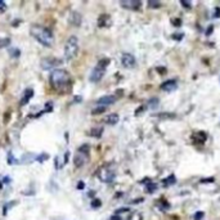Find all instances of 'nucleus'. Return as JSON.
<instances>
[{
  "label": "nucleus",
  "mask_w": 220,
  "mask_h": 220,
  "mask_svg": "<svg viewBox=\"0 0 220 220\" xmlns=\"http://www.w3.org/2000/svg\"><path fill=\"white\" fill-rule=\"evenodd\" d=\"M30 34L35 40H37L41 45H44L46 48H50L54 44V35H53V32L49 29L44 27V26L34 25L30 29Z\"/></svg>",
  "instance_id": "obj_1"
},
{
  "label": "nucleus",
  "mask_w": 220,
  "mask_h": 220,
  "mask_svg": "<svg viewBox=\"0 0 220 220\" xmlns=\"http://www.w3.org/2000/svg\"><path fill=\"white\" fill-rule=\"evenodd\" d=\"M50 85L56 90H63L71 84V76L66 69H53L50 73Z\"/></svg>",
  "instance_id": "obj_2"
},
{
  "label": "nucleus",
  "mask_w": 220,
  "mask_h": 220,
  "mask_svg": "<svg viewBox=\"0 0 220 220\" xmlns=\"http://www.w3.org/2000/svg\"><path fill=\"white\" fill-rule=\"evenodd\" d=\"M79 53V40L76 36H69L64 44V59L72 61Z\"/></svg>",
  "instance_id": "obj_3"
},
{
  "label": "nucleus",
  "mask_w": 220,
  "mask_h": 220,
  "mask_svg": "<svg viewBox=\"0 0 220 220\" xmlns=\"http://www.w3.org/2000/svg\"><path fill=\"white\" fill-rule=\"evenodd\" d=\"M110 64V59L108 58H103V59H100L98 63H96V66L92 69V72H90V77L89 80L92 83H99L102 79H103L104 73H106V68L107 66Z\"/></svg>",
  "instance_id": "obj_4"
},
{
  "label": "nucleus",
  "mask_w": 220,
  "mask_h": 220,
  "mask_svg": "<svg viewBox=\"0 0 220 220\" xmlns=\"http://www.w3.org/2000/svg\"><path fill=\"white\" fill-rule=\"evenodd\" d=\"M88 160H89V148H88V146L80 147V149L75 153V156H73L75 166H76V168H83V166L88 162Z\"/></svg>",
  "instance_id": "obj_5"
},
{
  "label": "nucleus",
  "mask_w": 220,
  "mask_h": 220,
  "mask_svg": "<svg viewBox=\"0 0 220 220\" xmlns=\"http://www.w3.org/2000/svg\"><path fill=\"white\" fill-rule=\"evenodd\" d=\"M61 63H62V59H58V58H54V57H48L40 62V66L42 69H52L56 66H59Z\"/></svg>",
  "instance_id": "obj_6"
},
{
  "label": "nucleus",
  "mask_w": 220,
  "mask_h": 220,
  "mask_svg": "<svg viewBox=\"0 0 220 220\" xmlns=\"http://www.w3.org/2000/svg\"><path fill=\"white\" fill-rule=\"evenodd\" d=\"M98 176H99L100 181H104V183H112L115 180V173L111 169L102 168L98 173Z\"/></svg>",
  "instance_id": "obj_7"
},
{
  "label": "nucleus",
  "mask_w": 220,
  "mask_h": 220,
  "mask_svg": "<svg viewBox=\"0 0 220 220\" xmlns=\"http://www.w3.org/2000/svg\"><path fill=\"white\" fill-rule=\"evenodd\" d=\"M121 63L124 67L131 68V67L135 66V58H134V56L130 54V53H124L121 57Z\"/></svg>",
  "instance_id": "obj_8"
},
{
  "label": "nucleus",
  "mask_w": 220,
  "mask_h": 220,
  "mask_svg": "<svg viewBox=\"0 0 220 220\" xmlns=\"http://www.w3.org/2000/svg\"><path fill=\"white\" fill-rule=\"evenodd\" d=\"M116 102V96L113 95H104V96H100V98L96 100V103L99 106H110V104H113Z\"/></svg>",
  "instance_id": "obj_9"
},
{
  "label": "nucleus",
  "mask_w": 220,
  "mask_h": 220,
  "mask_svg": "<svg viewBox=\"0 0 220 220\" xmlns=\"http://www.w3.org/2000/svg\"><path fill=\"white\" fill-rule=\"evenodd\" d=\"M176 88H178V84H176L175 80H168V81L161 84V89L164 92H174Z\"/></svg>",
  "instance_id": "obj_10"
},
{
  "label": "nucleus",
  "mask_w": 220,
  "mask_h": 220,
  "mask_svg": "<svg viewBox=\"0 0 220 220\" xmlns=\"http://www.w3.org/2000/svg\"><path fill=\"white\" fill-rule=\"evenodd\" d=\"M32 95H34V90H32L31 88H29V89H26L25 92H23V94H22V96H21V100H19V104L21 106H25V104H27L31 100V98H32Z\"/></svg>",
  "instance_id": "obj_11"
},
{
  "label": "nucleus",
  "mask_w": 220,
  "mask_h": 220,
  "mask_svg": "<svg viewBox=\"0 0 220 220\" xmlns=\"http://www.w3.org/2000/svg\"><path fill=\"white\" fill-rule=\"evenodd\" d=\"M121 7L127 8V9H139L140 8L142 3L138 2V0H125V2H121Z\"/></svg>",
  "instance_id": "obj_12"
},
{
  "label": "nucleus",
  "mask_w": 220,
  "mask_h": 220,
  "mask_svg": "<svg viewBox=\"0 0 220 220\" xmlns=\"http://www.w3.org/2000/svg\"><path fill=\"white\" fill-rule=\"evenodd\" d=\"M106 122L108 125H116L119 122V115L117 113H111L106 117Z\"/></svg>",
  "instance_id": "obj_13"
},
{
  "label": "nucleus",
  "mask_w": 220,
  "mask_h": 220,
  "mask_svg": "<svg viewBox=\"0 0 220 220\" xmlns=\"http://www.w3.org/2000/svg\"><path fill=\"white\" fill-rule=\"evenodd\" d=\"M176 183V178H175V175H170V176H168L165 180H164V184H165V187H169V185H173V184H175Z\"/></svg>",
  "instance_id": "obj_14"
},
{
  "label": "nucleus",
  "mask_w": 220,
  "mask_h": 220,
  "mask_svg": "<svg viewBox=\"0 0 220 220\" xmlns=\"http://www.w3.org/2000/svg\"><path fill=\"white\" fill-rule=\"evenodd\" d=\"M158 104H160L158 98H152V99H149V102H148V107L151 110H156L158 107Z\"/></svg>",
  "instance_id": "obj_15"
},
{
  "label": "nucleus",
  "mask_w": 220,
  "mask_h": 220,
  "mask_svg": "<svg viewBox=\"0 0 220 220\" xmlns=\"http://www.w3.org/2000/svg\"><path fill=\"white\" fill-rule=\"evenodd\" d=\"M102 133H103V127L96 126V127H93V129H92V135H93L94 138H100Z\"/></svg>",
  "instance_id": "obj_16"
},
{
  "label": "nucleus",
  "mask_w": 220,
  "mask_h": 220,
  "mask_svg": "<svg viewBox=\"0 0 220 220\" xmlns=\"http://www.w3.org/2000/svg\"><path fill=\"white\" fill-rule=\"evenodd\" d=\"M156 189H157V184H156V183H151V181H149V183L147 184V189H146V192H147V193H153Z\"/></svg>",
  "instance_id": "obj_17"
},
{
  "label": "nucleus",
  "mask_w": 220,
  "mask_h": 220,
  "mask_svg": "<svg viewBox=\"0 0 220 220\" xmlns=\"http://www.w3.org/2000/svg\"><path fill=\"white\" fill-rule=\"evenodd\" d=\"M148 7L149 8H160L161 3L157 2V0H149V2H148Z\"/></svg>",
  "instance_id": "obj_18"
},
{
  "label": "nucleus",
  "mask_w": 220,
  "mask_h": 220,
  "mask_svg": "<svg viewBox=\"0 0 220 220\" xmlns=\"http://www.w3.org/2000/svg\"><path fill=\"white\" fill-rule=\"evenodd\" d=\"M106 108L107 107H104V106H99L98 108H94L92 112H93V115H99V113H103V112L106 111Z\"/></svg>",
  "instance_id": "obj_19"
},
{
  "label": "nucleus",
  "mask_w": 220,
  "mask_h": 220,
  "mask_svg": "<svg viewBox=\"0 0 220 220\" xmlns=\"http://www.w3.org/2000/svg\"><path fill=\"white\" fill-rule=\"evenodd\" d=\"M8 164H9V165L18 164V161H17V160H15V158L13 157V154H12V153H9V154H8Z\"/></svg>",
  "instance_id": "obj_20"
},
{
  "label": "nucleus",
  "mask_w": 220,
  "mask_h": 220,
  "mask_svg": "<svg viewBox=\"0 0 220 220\" xmlns=\"http://www.w3.org/2000/svg\"><path fill=\"white\" fill-rule=\"evenodd\" d=\"M10 44V40L9 39H3V40H0V48H4V46H7Z\"/></svg>",
  "instance_id": "obj_21"
},
{
  "label": "nucleus",
  "mask_w": 220,
  "mask_h": 220,
  "mask_svg": "<svg viewBox=\"0 0 220 220\" xmlns=\"http://www.w3.org/2000/svg\"><path fill=\"white\" fill-rule=\"evenodd\" d=\"M180 4L183 5L184 8H191V7H192V3L188 2V0H180Z\"/></svg>",
  "instance_id": "obj_22"
},
{
  "label": "nucleus",
  "mask_w": 220,
  "mask_h": 220,
  "mask_svg": "<svg viewBox=\"0 0 220 220\" xmlns=\"http://www.w3.org/2000/svg\"><path fill=\"white\" fill-rule=\"evenodd\" d=\"M171 22H173L174 26H176V27L181 26V19H180V18H173V19H171Z\"/></svg>",
  "instance_id": "obj_23"
},
{
  "label": "nucleus",
  "mask_w": 220,
  "mask_h": 220,
  "mask_svg": "<svg viewBox=\"0 0 220 220\" xmlns=\"http://www.w3.org/2000/svg\"><path fill=\"white\" fill-rule=\"evenodd\" d=\"M203 215H205V214H203L202 211L196 212V214H195V220H201V219L203 218Z\"/></svg>",
  "instance_id": "obj_24"
},
{
  "label": "nucleus",
  "mask_w": 220,
  "mask_h": 220,
  "mask_svg": "<svg viewBox=\"0 0 220 220\" xmlns=\"http://www.w3.org/2000/svg\"><path fill=\"white\" fill-rule=\"evenodd\" d=\"M158 117H170V119H173V117H175L174 113H160Z\"/></svg>",
  "instance_id": "obj_25"
},
{
  "label": "nucleus",
  "mask_w": 220,
  "mask_h": 220,
  "mask_svg": "<svg viewBox=\"0 0 220 220\" xmlns=\"http://www.w3.org/2000/svg\"><path fill=\"white\" fill-rule=\"evenodd\" d=\"M173 39H175V40H181V39H183V34H174L173 35Z\"/></svg>",
  "instance_id": "obj_26"
},
{
  "label": "nucleus",
  "mask_w": 220,
  "mask_h": 220,
  "mask_svg": "<svg viewBox=\"0 0 220 220\" xmlns=\"http://www.w3.org/2000/svg\"><path fill=\"white\" fill-rule=\"evenodd\" d=\"M201 183H214V178H206V179H202Z\"/></svg>",
  "instance_id": "obj_27"
},
{
  "label": "nucleus",
  "mask_w": 220,
  "mask_h": 220,
  "mask_svg": "<svg viewBox=\"0 0 220 220\" xmlns=\"http://www.w3.org/2000/svg\"><path fill=\"white\" fill-rule=\"evenodd\" d=\"M12 54H13V57H19L21 53H19L18 49H12Z\"/></svg>",
  "instance_id": "obj_28"
},
{
  "label": "nucleus",
  "mask_w": 220,
  "mask_h": 220,
  "mask_svg": "<svg viewBox=\"0 0 220 220\" xmlns=\"http://www.w3.org/2000/svg\"><path fill=\"white\" fill-rule=\"evenodd\" d=\"M92 206H93V207H99V206H100V201H99V200L93 201V202H92Z\"/></svg>",
  "instance_id": "obj_29"
},
{
  "label": "nucleus",
  "mask_w": 220,
  "mask_h": 220,
  "mask_svg": "<svg viewBox=\"0 0 220 220\" xmlns=\"http://www.w3.org/2000/svg\"><path fill=\"white\" fill-rule=\"evenodd\" d=\"M5 8H7V4H5V2L0 0V10H4Z\"/></svg>",
  "instance_id": "obj_30"
},
{
  "label": "nucleus",
  "mask_w": 220,
  "mask_h": 220,
  "mask_svg": "<svg viewBox=\"0 0 220 220\" xmlns=\"http://www.w3.org/2000/svg\"><path fill=\"white\" fill-rule=\"evenodd\" d=\"M212 31H214V26L211 25V26H210V27H208V29L206 30V35L208 36V35H210V34H211V32H212Z\"/></svg>",
  "instance_id": "obj_31"
},
{
  "label": "nucleus",
  "mask_w": 220,
  "mask_h": 220,
  "mask_svg": "<svg viewBox=\"0 0 220 220\" xmlns=\"http://www.w3.org/2000/svg\"><path fill=\"white\" fill-rule=\"evenodd\" d=\"M215 17H216V18L220 17V8H219V7L215 8Z\"/></svg>",
  "instance_id": "obj_32"
},
{
  "label": "nucleus",
  "mask_w": 220,
  "mask_h": 220,
  "mask_svg": "<svg viewBox=\"0 0 220 220\" xmlns=\"http://www.w3.org/2000/svg\"><path fill=\"white\" fill-rule=\"evenodd\" d=\"M84 185H85V184L83 183V181H80L79 185H77V188H79V189H81V188H84Z\"/></svg>",
  "instance_id": "obj_33"
},
{
  "label": "nucleus",
  "mask_w": 220,
  "mask_h": 220,
  "mask_svg": "<svg viewBox=\"0 0 220 220\" xmlns=\"http://www.w3.org/2000/svg\"><path fill=\"white\" fill-rule=\"evenodd\" d=\"M157 71H158V72H161V73H165V72H166V69H165V68H160V67H158V68H157Z\"/></svg>",
  "instance_id": "obj_34"
},
{
  "label": "nucleus",
  "mask_w": 220,
  "mask_h": 220,
  "mask_svg": "<svg viewBox=\"0 0 220 220\" xmlns=\"http://www.w3.org/2000/svg\"><path fill=\"white\" fill-rule=\"evenodd\" d=\"M111 220H121V218L116 215V216H112V218H111Z\"/></svg>",
  "instance_id": "obj_35"
}]
</instances>
